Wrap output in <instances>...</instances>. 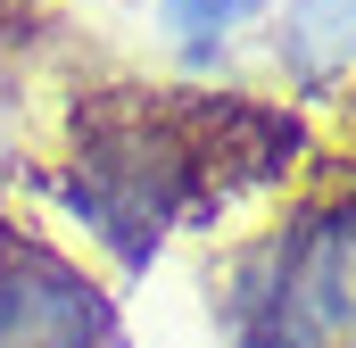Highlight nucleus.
Listing matches in <instances>:
<instances>
[{"label":"nucleus","mask_w":356,"mask_h":348,"mask_svg":"<svg viewBox=\"0 0 356 348\" xmlns=\"http://www.w3.org/2000/svg\"><path fill=\"white\" fill-rule=\"evenodd\" d=\"M0 348H124L116 299L50 232H0Z\"/></svg>","instance_id":"2"},{"label":"nucleus","mask_w":356,"mask_h":348,"mask_svg":"<svg viewBox=\"0 0 356 348\" xmlns=\"http://www.w3.org/2000/svg\"><path fill=\"white\" fill-rule=\"evenodd\" d=\"M273 33V67L298 91H340L356 84V0H273L266 17Z\"/></svg>","instance_id":"3"},{"label":"nucleus","mask_w":356,"mask_h":348,"mask_svg":"<svg viewBox=\"0 0 356 348\" xmlns=\"http://www.w3.org/2000/svg\"><path fill=\"white\" fill-rule=\"evenodd\" d=\"M257 17H273V0H158V33L175 42L182 58H216Z\"/></svg>","instance_id":"4"},{"label":"nucleus","mask_w":356,"mask_h":348,"mask_svg":"<svg viewBox=\"0 0 356 348\" xmlns=\"http://www.w3.org/2000/svg\"><path fill=\"white\" fill-rule=\"evenodd\" d=\"M232 348H356V182L290 207L224 299Z\"/></svg>","instance_id":"1"}]
</instances>
